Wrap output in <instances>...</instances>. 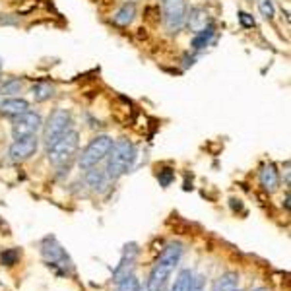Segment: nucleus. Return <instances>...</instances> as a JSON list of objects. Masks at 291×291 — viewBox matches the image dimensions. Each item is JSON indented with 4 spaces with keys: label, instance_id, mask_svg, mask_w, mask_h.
Here are the masks:
<instances>
[{
    "label": "nucleus",
    "instance_id": "a878e982",
    "mask_svg": "<svg viewBox=\"0 0 291 291\" xmlns=\"http://www.w3.org/2000/svg\"><path fill=\"white\" fill-rule=\"evenodd\" d=\"M138 291H149V288H147V284H146V286H142V288H138Z\"/></svg>",
    "mask_w": 291,
    "mask_h": 291
},
{
    "label": "nucleus",
    "instance_id": "f03ea898",
    "mask_svg": "<svg viewBox=\"0 0 291 291\" xmlns=\"http://www.w3.org/2000/svg\"><path fill=\"white\" fill-rule=\"evenodd\" d=\"M181 254H183V246L179 242H171L161 252V256L157 258V262H155V266H153V270L149 274V282H147L149 291H163L171 272L175 270V266L181 260Z\"/></svg>",
    "mask_w": 291,
    "mask_h": 291
},
{
    "label": "nucleus",
    "instance_id": "a211bd4d",
    "mask_svg": "<svg viewBox=\"0 0 291 291\" xmlns=\"http://www.w3.org/2000/svg\"><path fill=\"white\" fill-rule=\"evenodd\" d=\"M237 284H239V276L235 272H227L214 284V291H235Z\"/></svg>",
    "mask_w": 291,
    "mask_h": 291
},
{
    "label": "nucleus",
    "instance_id": "f3484780",
    "mask_svg": "<svg viewBox=\"0 0 291 291\" xmlns=\"http://www.w3.org/2000/svg\"><path fill=\"white\" fill-rule=\"evenodd\" d=\"M56 94V88L50 82H37L31 86V96L37 103H45L48 99H52Z\"/></svg>",
    "mask_w": 291,
    "mask_h": 291
},
{
    "label": "nucleus",
    "instance_id": "9d476101",
    "mask_svg": "<svg viewBox=\"0 0 291 291\" xmlns=\"http://www.w3.org/2000/svg\"><path fill=\"white\" fill-rule=\"evenodd\" d=\"M136 256H138V244L136 242H130L124 246V252H122V258L119 262V266L115 268L113 272V280L119 284L121 280L132 276V268H134V262H136Z\"/></svg>",
    "mask_w": 291,
    "mask_h": 291
},
{
    "label": "nucleus",
    "instance_id": "b1692460",
    "mask_svg": "<svg viewBox=\"0 0 291 291\" xmlns=\"http://www.w3.org/2000/svg\"><path fill=\"white\" fill-rule=\"evenodd\" d=\"M157 181H159V185H161V187H169V185L175 181V171H173V169H169V167L161 169V171L157 173Z\"/></svg>",
    "mask_w": 291,
    "mask_h": 291
},
{
    "label": "nucleus",
    "instance_id": "5701e85b",
    "mask_svg": "<svg viewBox=\"0 0 291 291\" xmlns=\"http://www.w3.org/2000/svg\"><path fill=\"white\" fill-rule=\"evenodd\" d=\"M258 10H260V14L266 20H272L274 14H276V8H274V2L272 0H258Z\"/></svg>",
    "mask_w": 291,
    "mask_h": 291
},
{
    "label": "nucleus",
    "instance_id": "6e6552de",
    "mask_svg": "<svg viewBox=\"0 0 291 291\" xmlns=\"http://www.w3.org/2000/svg\"><path fill=\"white\" fill-rule=\"evenodd\" d=\"M41 254L50 266H60L62 274H68L72 270V260L68 258V254L64 252V248L56 242L54 237H47L41 244Z\"/></svg>",
    "mask_w": 291,
    "mask_h": 291
},
{
    "label": "nucleus",
    "instance_id": "4468645a",
    "mask_svg": "<svg viewBox=\"0 0 291 291\" xmlns=\"http://www.w3.org/2000/svg\"><path fill=\"white\" fill-rule=\"evenodd\" d=\"M109 181H111V179L107 177V173H105L103 169L92 167V169H88V173H86V183H88V187H90L92 191H96V193L107 191Z\"/></svg>",
    "mask_w": 291,
    "mask_h": 291
},
{
    "label": "nucleus",
    "instance_id": "9b49d317",
    "mask_svg": "<svg viewBox=\"0 0 291 291\" xmlns=\"http://www.w3.org/2000/svg\"><path fill=\"white\" fill-rule=\"evenodd\" d=\"M25 111H29V101L24 99V97L10 96L0 101V115H4V117L14 119V117H18V115H22Z\"/></svg>",
    "mask_w": 291,
    "mask_h": 291
},
{
    "label": "nucleus",
    "instance_id": "f8f14e48",
    "mask_svg": "<svg viewBox=\"0 0 291 291\" xmlns=\"http://www.w3.org/2000/svg\"><path fill=\"white\" fill-rule=\"evenodd\" d=\"M208 24H212V22H210V14H208L206 8L196 6V8H191V12H187V22H185V25H187L193 33H198V31L204 29Z\"/></svg>",
    "mask_w": 291,
    "mask_h": 291
},
{
    "label": "nucleus",
    "instance_id": "1a4fd4ad",
    "mask_svg": "<svg viewBox=\"0 0 291 291\" xmlns=\"http://www.w3.org/2000/svg\"><path fill=\"white\" fill-rule=\"evenodd\" d=\"M39 147V138L37 134L33 136H24V138H18L14 140V144L10 146L8 149V155L12 161H24V159H29Z\"/></svg>",
    "mask_w": 291,
    "mask_h": 291
},
{
    "label": "nucleus",
    "instance_id": "0eeeda50",
    "mask_svg": "<svg viewBox=\"0 0 291 291\" xmlns=\"http://www.w3.org/2000/svg\"><path fill=\"white\" fill-rule=\"evenodd\" d=\"M41 128H43V119H41L39 113H35L31 109L12 119V136L16 140L24 138V136H33Z\"/></svg>",
    "mask_w": 291,
    "mask_h": 291
},
{
    "label": "nucleus",
    "instance_id": "aec40b11",
    "mask_svg": "<svg viewBox=\"0 0 291 291\" xmlns=\"http://www.w3.org/2000/svg\"><path fill=\"white\" fill-rule=\"evenodd\" d=\"M22 88H24V84H22V80H18V78H8L4 84H2V94L4 96H16V94H20L22 92Z\"/></svg>",
    "mask_w": 291,
    "mask_h": 291
},
{
    "label": "nucleus",
    "instance_id": "4be33fe9",
    "mask_svg": "<svg viewBox=\"0 0 291 291\" xmlns=\"http://www.w3.org/2000/svg\"><path fill=\"white\" fill-rule=\"evenodd\" d=\"M18 250L16 248H6V250H2V254H0V262L4 264V266H14L16 262H18Z\"/></svg>",
    "mask_w": 291,
    "mask_h": 291
},
{
    "label": "nucleus",
    "instance_id": "39448f33",
    "mask_svg": "<svg viewBox=\"0 0 291 291\" xmlns=\"http://www.w3.org/2000/svg\"><path fill=\"white\" fill-rule=\"evenodd\" d=\"M70 124H72V115L68 109H54L50 115H48L47 122L43 124V140L45 146H50L54 140H58L64 132L70 130Z\"/></svg>",
    "mask_w": 291,
    "mask_h": 291
},
{
    "label": "nucleus",
    "instance_id": "412c9836",
    "mask_svg": "<svg viewBox=\"0 0 291 291\" xmlns=\"http://www.w3.org/2000/svg\"><path fill=\"white\" fill-rule=\"evenodd\" d=\"M138 288H140L138 280H136L134 276H128V278H124V280L119 282L117 291H138Z\"/></svg>",
    "mask_w": 291,
    "mask_h": 291
},
{
    "label": "nucleus",
    "instance_id": "bb28decb",
    "mask_svg": "<svg viewBox=\"0 0 291 291\" xmlns=\"http://www.w3.org/2000/svg\"><path fill=\"white\" fill-rule=\"evenodd\" d=\"M252 291H264L262 288H256V290H252Z\"/></svg>",
    "mask_w": 291,
    "mask_h": 291
},
{
    "label": "nucleus",
    "instance_id": "dca6fc26",
    "mask_svg": "<svg viewBox=\"0 0 291 291\" xmlns=\"http://www.w3.org/2000/svg\"><path fill=\"white\" fill-rule=\"evenodd\" d=\"M214 35H216V27H214V24H208L204 29H200L198 33H194L193 41H191L193 50H202V48H206L210 45V41L214 39Z\"/></svg>",
    "mask_w": 291,
    "mask_h": 291
},
{
    "label": "nucleus",
    "instance_id": "2eb2a0df",
    "mask_svg": "<svg viewBox=\"0 0 291 291\" xmlns=\"http://www.w3.org/2000/svg\"><path fill=\"white\" fill-rule=\"evenodd\" d=\"M136 18V4L134 2H124L113 16V22L121 27H128Z\"/></svg>",
    "mask_w": 291,
    "mask_h": 291
},
{
    "label": "nucleus",
    "instance_id": "7ed1b4c3",
    "mask_svg": "<svg viewBox=\"0 0 291 291\" xmlns=\"http://www.w3.org/2000/svg\"><path fill=\"white\" fill-rule=\"evenodd\" d=\"M78 146H80V134L76 130H68L64 132L58 140H54L52 144L47 147V159L48 163L60 167L64 163H68L74 153L78 151Z\"/></svg>",
    "mask_w": 291,
    "mask_h": 291
},
{
    "label": "nucleus",
    "instance_id": "6ab92c4d",
    "mask_svg": "<svg viewBox=\"0 0 291 291\" xmlns=\"http://www.w3.org/2000/svg\"><path fill=\"white\" fill-rule=\"evenodd\" d=\"M193 280H194V274L191 270H181V274L177 276V280H175L171 291H191Z\"/></svg>",
    "mask_w": 291,
    "mask_h": 291
},
{
    "label": "nucleus",
    "instance_id": "423d86ee",
    "mask_svg": "<svg viewBox=\"0 0 291 291\" xmlns=\"http://www.w3.org/2000/svg\"><path fill=\"white\" fill-rule=\"evenodd\" d=\"M161 8H163V24L167 27L169 33H177L185 27L187 22V0H161Z\"/></svg>",
    "mask_w": 291,
    "mask_h": 291
},
{
    "label": "nucleus",
    "instance_id": "20e7f679",
    "mask_svg": "<svg viewBox=\"0 0 291 291\" xmlns=\"http://www.w3.org/2000/svg\"><path fill=\"white\" fill-rule=\"evenodd\" d=\"M113 146V138L107 134H99L96 138L90 140V144L86 146V149L82 151V155L78 157V165L82 171H88L92 167H97L109 153Z\"/></svg>",
    "mask_w": 291,
    "mask_h": 291
},
{
    "label": "nucleus",
    "instance_id": "393cba45",
    "mask_svg": "<svg viewBox=\"0 0 291 291\" xmlns=\"http://www.w3.org/2000/svg\"><path fill=\"white\" fill-rule=\"evenodd\" d=\"M239 22L242 27H254V18L246 12H239Z\"/></svg>",
    "mask_w": 291,
    "mask_h": 291
},
{
    "label": "nucleus",
    "instance_id": "f257e3e1",
    "mask_svg": "<svg viewBox=\"0 0 291 291\" xmlns=\"http://www.w3.org/2000/svg\"><path fill=\"white\" fill-rule=\"evenodd\" d=\"M136 157V149L134 144L126 138H121L117 142H113L109 153H107V165H105V173L111 181H117L119 177H122L124 173H128V169L132 167V161Z\"/></svg>",
    "mask_w": 291,
    "mask_h": 291
},
{
    "label": "nucleus",
    "instance_id": "cd10ccee",
    "mask_svg": "<svg viewBox=\"0 0 291 291\" xmlns=\"http://www.w3.org/2000/svg\"><path fill=\"white\" fill-rule=\"evenodd\" d=\"M0 66H2V62H0Z\"/></svg>",
    "mask_w": 291,
    "mask_h": 291
},
{
    "label": "nucleus",
    "instance_id": "c85d7f7f",
    "mask_svg": "<svg viewBox=\"0 0 291 291\" xmlns=\"http://www.w3.org/2000/svg\"><path fill=\"white\" fill-rule=\"evenodd\" d=\"M235 291H239V290H235Z\"/></svg>",
    "mask_w": 291,
    "mask_h": 291
},
{
    "label": "nucleus",
    "instance_id": "ddd939ff",
    "mask_svg": "<svg viewBox=\"0 0 291 291\" xmlns=\"http://www.w3.org/2000/svg\"><path fill=\"white\" fill-rule=\"evenodd\" d=\"M260 185L268 193L278 191V187H280V173H278L274 163H268V165L262 167V171H260Z\"/></svg>",
    "mask_w": 291,
    "mask_h": 291
}]
</instances>
